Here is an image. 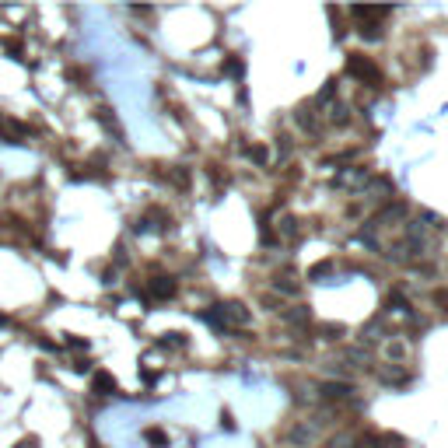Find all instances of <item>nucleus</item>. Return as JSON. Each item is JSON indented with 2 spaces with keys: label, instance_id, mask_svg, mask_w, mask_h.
<instances>
[{
  "label": "nucleus",
  "instance_id": "f257e3e1",
  "mask_svg": "<svg viewBox=\"0 0 448 448\" xmlns=\"http://www.w3.org/2000/svg\"><path fill=\"white\" fill-rule=\"evenodd\" d=\"M347 71H350V74H358V78H365V81H371V84H378V71L368 63L365 56H350Z\"/></svg>",
  "mask_w": 448,
  "mask_h": 448
},
{
  "label": "nucleus",
  "instance_id": "f03ea898",
  "mask_svg": "<svg viewBox=\"0 0 448 448\" xmlns=\"http://www.w3.org/2000/svg\"><path fill=\"white\" fill-rule=\"evenodd\" d=\"M95 389H105L102 396H113V392H116V382H113V375H105V371H102V375L95 378Z\"/></svg>",
  "mask_w": 448,
  "mask_h": 448
},
{
  "label": "nucleus",
  "instance_id": "7ed1b4c3",
  "mask_svg": "<svg viewBox=\"0 0 448 448\" xmlns=\"http://www.w3.org/2000/svg\"><path fill=\"white\" fill-rule=\"evenodd\" d=\"M172 291H175V284H172V281H158V284H155V294H158V298H168V294H172Z\"/></svg>",
  "mask_w": 448,
  "mask_h": 448
},
{
  "label": "nucleus",
  "instance_id": "20e7f679",
  "mask_svg": "<svg viewBox=\"0 0 448 448\" xmlns=\"http://www.w3.org/2000/svg\"><path fill=\"white\" fill-rule=\"evenodd\" d=\"M147 442H151V445H165V434H155V431H147Z\"/></svg>",
  "mask_w": 448,
  "mask_h": 448
}]
</instances>
